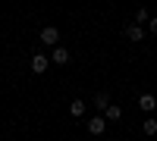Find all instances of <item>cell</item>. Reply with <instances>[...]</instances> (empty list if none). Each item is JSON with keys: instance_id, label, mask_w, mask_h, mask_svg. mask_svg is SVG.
<instances>
[{"instance_id": "cell-1", "label": "cell", "mask_w": 157, "mask_h": 141, "mask_svg": "<svg viewBox=\"0 0 157 141\" xmlns=\"http://www.w3.org/2000/svg\"><path fill=\"white\" fill-rule=\"evenodd\" d=\"M41 44L44 47H60V28L57 25H44L41 28Z\"/></svg>"}, {"instance_id": "cell-2", "label": "cell", "mask_w": 157, "mask_h": 141, "mask_svg": "<svg viewBox=\"0 0 157 141\" xmlns=\"http://www.w3.org/2000/svg\"><path fill=\"white\" fill-rule=\"evenodd\" d=\"M85 125H88V132H91V135H104V132H107V119H104L101 113H98V116H91Z\"/></svg>"}, {"instance_id": "cell-3", "label": "cell", "mask_w": 157, "mask_h": 141, "mask_svg": "<svg viewBox=\"0 0 157 141\" xmlns=\"http://www.w3.org/2000/svg\"><path fill=\"white\" fill-rule=\"evenodd\" d=\"M47 66H50V57H44V54H32V72L44 75V72H47Z\"/></svg>"}, {"instance_id": "cell-4", "label": "cell", "mask_w": 157, "mask_h": 141, "mask_svg": "<svg viewBox=\"0 0 157 141\" xmlns=\"http://www.w3.org/2000/svg\"><path fill=\"white\" fill-rule=\"evenodd\" d=\"M138 107L145 110V113H157V97H154L151 91H145V94H138Z\"/></svg>"}, {"instance_id": "cell-5", "label": "cell", "mask_w": 157, "mask_h": 141, "mask_svg": "<svg viewBox=\"0 0 157 141\" xmlns=\"http://www.w3.org/2000/svg\"><path fill=\"white\" fill-rule=\"evenodd\" d=\"M69 60H72V54L66 47H54V50H50V63H57V66H66Z\"/></svg>"}, {"instance_id": "cell-6", "label": "cell", "mask_w": 157, "mask_h": 141, "mask_svg": "<svg viewBox=\"0 0 157 141\" xmlns=\"http://www.w3.org/2000/svg\"><path fill=\"white\" fill-rule=\"evenodd\" d=\"M113 104V100H110V94H104V91H98L94 94V110L101 113V116H104V113H107V107Z\"/></svg>"}, {"instance_id": "cell-7", "label": "cell", "mask_w": 157, "mask_h": 141, "mask_svg": "<svg viewBox=\"0 0 157 141\" xmlns=\"http://www.w3.org/2000/svg\"><path fill=\"white\" fill-rule=\"evenodd\" d=\"M123 32H126L129 41H135V44H138V41H145V28H141V25H126Z\"/></svg>"}, {"instance_id": "cell-8", "label": "cell", "mask_w": 157, "mask_h": 141, "mask_svg": "<svg viewBox=\"0 0 157 141\" xmlns=\"http://www.w3.org/2000/svg\"><path fill=\"white\" fill-rule=\"evenodd\" d=\"M104 119H107V122H120V119H123V107H120V104H110L107 113H104Z\"/></svg>"}, {"instance_id": "cell-9", "label": "cell", "mask_w": 157, "mask_h": 141, "mask_svg": "<svg viewBox=\"0 0 157 141\" xmlns=\"http://www.w3.org/2000/svg\"><path fill=\"white\" fill-rule=\"evenodd\" d=\"M85 110H88L85 100H72V104H69V113H72L75 119H82V116H85Z\"/></svg>"}, {"instance_id": "cell-10", "label": "cell", "mask_w": 157, "mask_h": 141, "mask_svg": "<svg viewBox=\"0 0 157 141\" xmlns=\"http://www.w3.org/2000/svg\"><path fill=\"white\" fill-rule=\"evenodd\" d=\"M141 132H145V135H157V119H154V116H148L145 122H141Z\"/></svg>"}, {"instance_id": "cell-11", "label": "cell", "mask_w": 157, "mask_h": 141, "mask_svg": "<svg viewBox=\"0 0 157 141\" xmlns=\"http://www.w3.org/2000/svg\"><path fill=\"white\" fill-rule=\"evenodd\" d=\"M141 22H151V13L148 9H135V25H141Z\"/></svg>"}, {"instance_id": "cell-12", "label": "cell", "mask_w": 157, "mask_h": 141, "mask_svg": "<svg viewBox=\"0 0 157 141\" xmlns=\"http://www.w3.org/2000/svg\"><path fill=\"white\" fill-rule=\"evenodd\" d=\"M148 32H151V35H157V16H151V22H148Z\"/></svg>"}, {"instance_id": "cell-13", "label": "cell", "mask_w": 157, "mask_h": 141, "mask_svg": "<svg viewBox=\"0 0 157 141\" xmlns=\"http://www.w3.org/2000/svg\"><path fill=\"white\" fill-rule=\"evenodd\" d=\"M154 119H157V113H154Z\"/></svg>"}]
</instances>
